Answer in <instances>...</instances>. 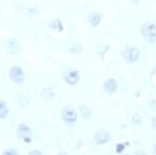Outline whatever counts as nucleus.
Listing matches in <instances>:
<instances>
[{"label":"nucleus","instance_id":"obj_20","mask_svg":"<svg viewBox=\"0 0 156 155\" xmlns=\"http://www.w3.org/2000/svg\"><path fill=\"white\" fill-rule=\"evenodd\" d=\"M135 155H148V154L145 151H143V150H138V151L135 152Z\"/></svg>","mask_w":156,"mask_h":155},{"label":"nucleus","instance_id":"obj_16","mask_svg":"<svg viewBox=\"0 0 156 155\" xmlns=\"http://www.w3.org/2000/svg\"><path fill=\"white\" fill-rule=\"evenodd\" d=\"M128 145V143H118L115 144V151L117 154L119 155H122L124 153V151L126 150V146Z\"/></svg>","mask_w":156,"mask_h":155},{"label":"nucleus","instance_id":"obj_9","mask_svg":"<svg viewBox=\"0 0 156 155\" xmlns=\"http://www.w3.org/2000/svg\"><path fill=\"white\" fill-rule=\"evenodd\" d=\"M6 48L9 53L12 54H18L21 51V46H20L19 41L17 39H15V37H11V39L7 40Z\"/></svg>","mask_w":156,"mask_h":155},{"label":"nucleus","instance_id":"obj_19","mask_svg":"<svg viewBox=\"0 0 156 155\" xmlns=\"http://www.w3.org/2000/svg\"><path fill=\"white\" fill-rule=\"evenodd\" d=\"M151 125H152V127L156 130V116H154L151 120Z\"/></svg>","mask_w":156,"mask_h":155},{"label":"nucleus","instance_id":"obj_8","mask_svg":"<svg viewBox=\"0 0 156 155\" xmlns=\"http://www.w3.org/2000/svg\"><path fill=\"white\" fill-rule=\"evenodd\" d=\"M119 89V83L115 78H107L103 82V90L107 95H114Z\"/></svg>","mask_w":156,"mask_h":155},{"label":"nucleus","instance_id":"obj_2","mask_svg":"<svg viewBox=\"0 0 156 155\" xmlns=\"http://www.w3.org/2000/svg\"><path fill=\"white\" fill-rule=\"evenodd\" d=\"M140 48L136 46H133V45L127 46L126 48L124 49V51L122 52V57L124 58L125 62H129V64L135 62L140 58Z\"/></svg>","mask_w":156,"mask_h":155},{"label":"nucleus","instance_id":"obj_17","mask_svg":"<svg viewBox=\"0 0 156 155\" xmlns=\"http://www.w3.org/2000/svg\"><path fill=\"white\" fill-rule=\"evenodd\" d=\"M2 155H19V152L16 149H6Z\"/></svg>","mask_w":156,"mask_h":155},{"label":"nucleus","instance_id":"obj_5","mask_svg":"<svg viewBox=\"0 0 156 155\" xmlns=\"http://www.w3.org/2000/svg\"><path fill=\"white\" fill-rule=\"evenodd\" d=\"M9 79H11L14 83H17V84L23 83L25 80V72L23 68L20 66H12V68L9 69Z\"/></svg>","mask_w":156,"mask_h":155},{"label":"nucleus","instance_id":"obj_12","mask_svg":"<svg viewBox=\"0 0 156 155\" xmlns=\"http://www.w3.org/2000/svg\"><path fill=\"white\" fill-rule=\"evenodd\" d=\"M9 105L5 101L3 100H0V119L1 120H4L9 117Z\"/></svg>","mask_w":156,"mask_h":155},{"label":"nucleus","instance_id":"obj_14","mask_svg":"<svg viewBox=\"0 0 156 155\" xmlns=\"http://www.w3.org/2000/svg\"><path fill=\"white\" fill-rule=\"evenodd\" d=\"M42 97L44 100H52L55 97V93L53 92V90L50 89V87H46L42 91Z\"/></svg>","mask_w":156,"mask_h":155},{"label":"nucleus","instance_id":"obj_6","mask_svg":"<svg viewBox=\"0 0 156 155\" xmlns=\"http://www.w3.org/2000/svg\"><path fill=\"white\" fill-rule=\"evenodd\" d=\"M62 78L69 86H76L80 81V72L77 69H68L62 73Z\"/></svg>","mask_w":156,"mask_h":155},{"label":"nucleus","instance_id":"obj_13","mask_svg":"<svg viewBox=\"0 0 156 155\" xmlns=\"http://www.w3.org/2000/svg\"><path fill=\"white\" fill-rule=\"evenodd\" d=\"M79 114L81 117H83L84 119H90V117L93 116V111L92 109L90 108L87 105H84V104H82V105L79 106Z\"/></svg>","mask_w":156,"mask_h":155},{"label":"nucleus","instance_id":"obj_4","mask_svg":"<svg viewBox=\"0 0 156 155\" xmlns=\"http://www.w3.org/2000/svg\"><path fill=\"white\" fill-rule=\"evenodd\" d=\"M17 134H18L19 139L25 144H30L32 142V139H34L31 128L25 123L19 124L18 129H17Z\"/></svg>","mask_w":156,"mask_h":155},{"label":"nucleus","instance_id":"obj_21","mask_svg":"<svg viewBox=\"0 0 156 155\" xmlns=\"http://www.w3.org/2000/svg\"><path fill=\"white\" fill-rule=\"evenodd\" d=\"M57 155H69V154H68L67 152H65V151H60V152L57 153Z\"/></svg>","mask_w":156,"mask_h":155},{"label":"nucleus","instance_id":"obj_1","mask_svg":"<svg viewBox=\"0 0 156 155\" xmlns=\"http://www.w3.org/2000/svg\"><path fill=\"white\" fill-rule=\"evenodd\" d=\"M62 119L68 126H74L78 121V112L72 106H65L62 109Z\"/></svg>","mask_w":156,"mask_h":155},{"label":"nucleus","instance_id":"obj_11","mask_svg":"<svg viewBox=\"0 0 156 155\" xmlns=\"http://www.w3.org/2000/svg\"><path fill=\"white\" fill-rule=\"evenodd\" d=\"M49 28L52 29L54 31H57V32H62L64 30V24H62V20L59 18H55L53 20L49 22Z\"/></svg>","mask_w":156,"mask_h":155},{"label":"nucleus","instance_id":"obj_22","mask_svg":"<svg viewBox=\"0 0 156 155\" xmlns=\"http://www.w3.org/2000/svg\"><path fill=\"white\" fill-rule=\"evenodd\" d=\"M153 151H154V154L156 155V144L154 145V149H153Z\"/></svg>","mask_w":156,"mask_h":155},{"label":"nucleus","instance_id":"obj_7","mask_svg":"<svg viewBox=\"0 0 156 155\" xmlns=\"http://www.w3.org/2000/svg\"><path fill=\"white\" fill-rule=\"evenodd\" d=\"M112 141V133L110 131L106 129H98L94 133V142L97 145L101 146V145L108 144Z\"/></svg>","mask_w":156,"mask_h":155},{"label":"nucleus","instance_id":"obj_15","mask_svg":"<svg viewBox=\"0 0 156 155\" xmlns=\"http://www.w3.org/2000/svg\"><path fill=\"white\" fill-rule=\"evenodd\" d=\"M131 122L133 125H135V126H140V125L143 124V117L140 116V114L135 112V114H133L131 117Z\"/></svg>","mask_w":156,"mask_h":155},{"label":"nucleus","instance_id":"obj_23","mask_svg":"<svg viewBox=\"0 0 156 155\" xmlns=\"http://www.w3.org/2000/svg\"><path fill=\"white\" fill-rule=\"evenodd\" d=\"M123 155H130V154H123Z\"/></svg>","mask_w":156,"mask_h":155},{"label":"nucleus","instance_id":"obj_10","mask_svg":"<svg viewBox=\"0 0 156 155\" xmlns=\"http://www.w3.org/2000/svg\"><path fill=\"white\" fill-rule=\"evenodd\" d=\"M101 19L102 16L99 12H90V14H89V16H87V21H89V23L93 27L98 26L100 22H101Z\"/></svg>","mask_w":156,"mask_h":155},{"label":"nucleus","instance_id":"obj_3","mask_svg":"<svg viewBox=\"0 0 156 155\" xmlns=\"http://www.w3.org/2000/svg\"><path fill=\"white\" fill-rule=\"evenodd\" d=\"M142 34L146 41L149 43H154L156 42V25L151 23V22H145L142 25L140 28Z\"/></svg>","mask_w":156,"mask_h":155},{"label":"nucleus","instance_id":"obj_18","mask_svg":"<svg viewBox=\"0 0 156 155\" xmlns=\"http://www.w3.org/2000/svg\"><path fill=\"white\" fill-rule=\"evenodd\" d=\"M28 155H43V153L40 150H31L28 153Z\"/></svg>","mask_w":156,"mask_h":155}]
</instances>
